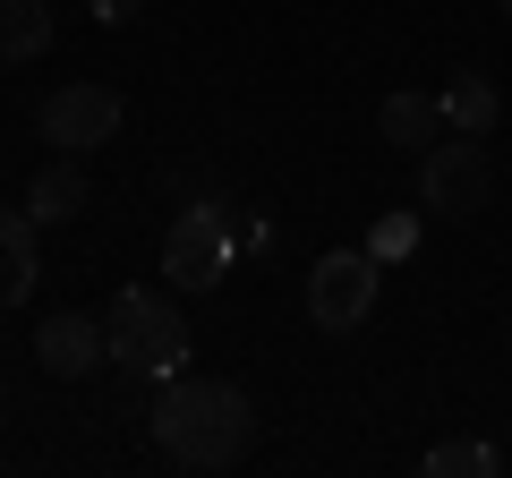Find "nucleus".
<instances>
[{
  "label": "nucleus",
  "instance_id": "1",
  "mask_svg": "<svg viewBox=\"0 0 512 478\" xmlns=\"http://www.w3.org/2000/svg\"><path fill=\"white\" fill-rule=\"evenodd\" d=\"M154 444H163V461H180V470H231L239 453L256 444V402L239 385H222V376H171L163 393H154Z\"/></svg>",
  "mask_w": 512,
  "mask_h": 478
},
{
  "label": "nucleus",
  "instance_id": "2",
  "mask_svg": "<svg viewBox=\"0 0 512 478\" xmlns=\"http://www.w3.org/2000/svg\"><path fill=\"white\" fill-rule=\"evenodd\" d=\"M103 333H111V368H128L137 385H171L188 368V316L146 282H128L103 308Z\"/></svg>",
  "mask_w": 512,
  "mask_h": 478
},
{
  "label": "nucleus",
  "instance_id": "3",
  "mask_svg": "<svg viewBox=\"0 0 512 478\" xmlns=\"http://www.w3.org/2000/svg\"><path fill=\"white\" fill-rule=\"evenodd\" d=\"M487 197H495L487 146H478V137H461V129H444L436 146L419 154V205H427V214H444V222H461V214H478Z\"/></svg>",
  "mask_w": 512,
  "mask_h": 478
},
{
  "label": "nucleus",
  "instance_id": "4",
  "mask_svg": "<svg viewBox=\"0 0 512 478\" xmlns=\"http://www.w3.org/2000/svg\"><path fill=\"white\" fill-rule=\"evenodd\" d=\"M376 282H384V257H376V248H333V257H316V274H308V316H316V333H359L367 308H376Z\"/></svg>",
  "mask_w": 512,
  "mask_h": 478
},
{
  "label": "nucleus",
  "instance_id": "5",
  "mask_svg": "<svg viewBox=\"0 0 512 478\" xmlns=\"http://www.w3.org/2000/svg\"><path fill=\"white\" fill-rule=\"evenodd\" d=\"M231 257H239V231L222 222V205H188L163 231V282H180V291H222Z\"/></svg>",
  "mask_w": 512,
  "mask_h": 478
},
{
  "label": "nucleus",
  "instance_id": "6",
  "mask_svg": "<svg viewBox=\"0 0 512 478\" xmlns=\"http://www.w3.org/2000/svg\"><path fill=\"white\" fill-rule=\"evenodd\" d=\"M120 120H128V103H120L111 86H86V77L60 86V94H43V146H52V154H77V163H86L94 146H111Z\"/></svg>",
  "mask_w": 512,
  "mask_h": 478
},
{
  "label": "nucleus",
  "instance_id": "7",
  "mask_svg": "<svg viewBox=\"0 0 512 478\" xmlns=\"http://www.w3.org/2000/svg\"><path fill=\"white\" fill-rule=\"evenodd\" d=\"M35 359H43V376H60V385L94 376V368L111 359V333H103V316H77V308L43 316V325H35Z\"/></svg>",
  "mask_w": 512,
  "mask_h": 478
},
{
  "label": "nucleus",
  "instance_id": "8",
  "mask_svg": "<svg viewBox=\"0 0 512 478\" xmlns=\"http://www.w3.org/2000/svg\"><path fill=\"white\" fill-rule=\"evenodd\" d=\"M35 231H43L35 214H9V205H0V308H26V299H35V282H43Z\"/></svg>",
  "mask_w": 512,
  "mask_h": 478
},
{
  "label": "nucleus",
  "instance_id": "9",
  "mask_svg": "<svg viewBox=\"0 0 512 478\" xmlns=\"http://www.w3.org/2000/svg\"><path fill=\"white\" fill-rule=\"evenodd\" d=\"M86 163L77 154H60V163H43L35 171V188H26V214L43 222V231H60V222H86Z\"/></svg>",
  "mask_w": 512,
  "mask_h": 478
},
{
  "label": "nucleus",
  "instance_id": "10",
  "mask_svg": "<svg viewBox=\"0 0 512 478\" xmlns=\"http://www.w3.org/2000/svg\"><path fill=\"white\" fill-rule=\"evenodd\" d=\"M376 129H384V146H402V154H427V146L444 137V103H436V94H384Z\"/></svg>",
  "mask_w": 512,
  "mask_h": 478
},
{
  "label": "nucleus",
  "instance_id": "11",
  "mask_svg": "<svg viewBox=\"0 0 512 478\" xmlns=\"http://www.w3.org/2000/svg\"><path fill=\"white\" fill-rule=\"evenodd\" d=\"M43 52H52V9L43 0H0V69H26Z\"/></svg>",
  "mask_w": 512,
  "mask_h": 478
},
{
  "label": "nucleus",
  "instance_id": "12",
  "mask_svg": "<svg viewBox=\"0 0 512 478\" xmlns=\"http://www.w3.org/2000/svg\"><path fill=\"white\" fill-rule=\"evenodd\" d=\"M436 103H444V129H461V137H487V129H495V111H504V94H495V77L461 69L453 86L436 94Z\"/></svg>",
  "mask_w": 512,
  "mask_h": 478
},
{
  "label": "nucleus",
  "instance_id": "13",
  "mask_svg": "<svg viewBox=\"0 0 512 478\" xmlns=\"http://www.w3.org/2000/svg\"><path fill=\"white\" fill-rule=\"evenodd\" d=\"M419 470H427V478H495V470H504V453H495V444H470V436H461V444H427Z\"/></svg>",
  "mask_w": 512,
  "mask_h": 478
},
{
  "label": "nucleus",
  "instance_id": "14",
  "mask_svg": "<svg viewBox=\"0 0 512 478\" xmlns=\"http://www.w3.org/2000/svg\"><path fill=\"white\" fill-rule=\"evenodd\" d=\"M410 239H419V222H410V214H384V222H376V239H367V248H376V257H402Z\"/></svg>",
  "mask_w": 512,
  "mask_h": 478
},
{
  "label": "nucleus",
  "instance_id": "15",
  "mask_svg": "<svg viewBox=\"0 0 512 478\" xmlns=\"http://www.w3.org/2000/svg\"><path fill=\"white\" fill-rule=\"evenodd\" d=\"M86 9H94V18H103V26H120V18H137L146 0H86Z\"/></svg>",
  "mask_w": 512,
  "mask_h": 478
},
{
  "label": "nucleus",
  "instance_id": "16",
  "mask_svg": "<svg viewBox=\"0 0 512 478\" xmlns=\"http://www.w3.org/2000/svg\"><path fill=\"white\" fill-rule=\"evenodd\" d=\"M0 419H9V393H0Z\"/></svg>",
  "mask_w": 512,
  "mask_h": 478
},
{
  "label": "nucleus",
  "instance_id": "17",
  "mask_svg": "<svg viewBox=\"0 0 512 478\" xmlns=\"http://www.w3.org/2000/svg\"><path fill=\"white\" fill-rule=\"evenodd\" d=\"M495 9H504V18H512V0H495Z\"/></svg>",
  "mask_w": 512,
  "mask_h": 478
}]
</instances>
